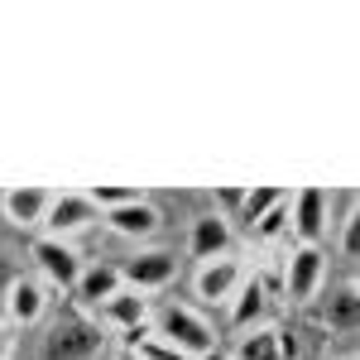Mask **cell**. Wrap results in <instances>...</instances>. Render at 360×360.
Wrapping results in <instances>:
<instances>
[{
    "label": "cell",
    "instance_id": "ba28073f",
    "mask_svg": "<svg viewBox=\"0 0 360 360\" xmlns=\"http://www.w3.org/2000/svg\"><path fill=\"white\" fill-rule=\"evenodd\" d=\"M34 264H39V278L44 283H53V288H72L77 274H82V255L72 250V240H53V236H39L34 245Z\"/></svg>",
    "mask_w": 360,
    "mask_h": 360
},
{
    "label": "cell",
    "instance_id": "e0dca14e",
    "mask_svg": "<svg viewBox=\"0 0 360 360\" xmlns=\"http://www.w3.org/2000/svg\"><path fill=\"white\" fill-rule=\"evenodd\" d=\"M231 360H288L283 356V336H278V327H255V332H245Z\"/></svg>",
    "mask_w": 360,
    "mask_h": 360
},
{
    "label": "cell",
    "instance_id": "d6986e66",
    "mask_svg": "<svg viewBox=\"0 0 360 360\" xmlns=\"http://www.w3.org/2000/svg\"><path fill=\"white\" fill-rule=\"evenodd\" d=\"M125 351H130L135 360H188L183 351H173L168 341H159L149 327H144V332H135V336H125Z\"/></svg>",
    "mask_w": 360,
    "mask_h": 360
},
{
    "label": "cell",
    "instance_id": "9a60e30c",
    "mask_svg": "<svg viewBox=\"0 0 360 360\" xmlns=\"http://www.w3.org/2000/svg\"><path fill=\"white\" fill-rule=\"evenodd\" d=\"M49 197L44 188H15V193L0 197V212H5V221L20 226V231H39V221H44V212H49Z\"/></svg>",
    "mask_w": 360,
    "mask_h": 360
},
{
    "label": "cell",
    "instance_id": "6da1fadb",
    "mask_svg": "<svg viewBox=\"0 0 360 360\" xmlns=\"http://www.w3.org/2000/svg\"><path fill=\"white\" fill-rule=\"evenodd\" d=\"M149 332L159 336V341H168L173 351H183L188 360H212L217 356V327L188 303H164L154 312Z\"/></svg>",
    "mask_w": 360,
    "mask_h": 360
},
{
    "label": "cell",
    "instance_id": "3957f363",
    "mask_svg": "<svg viewBox=\"0 0 360 360\" xmlns=\"http://www.w3.org/2000/svg\"><path fill=\"white\" fill-rule=\"evenodd\" d=\"M322 278H327V250L322 245H293L283 255V298L293 307L312 303L322 293Z\"/></svg>",
    "mask_w": 360,
    "mask_h": 360
},
{
    "label": "cell",
    "instance_id": "7a4b0ae2",
    "mask_svg": "<svg viewBox=\"0 0 360 360\" xmlns=\"http://www.w3.org/2000/svg\"><path fill=\"white\" fill-rule=\"evenodd\" d=\"M106 351V332L86 317V312H63L44 332V360H91Z\"/></svg>",
    "mask_w": 360,
    "mask_h": 360
},
{
    "label": "cell",
    "instance_id": "cb8c5ba5",
    "mask_svg": "<svg viewBox=\"0 0 360 360\" xmlns=\"http://www.w3.org/2000/svg\"><path fill=\"white\" fill-rule=\"evenodd\" d=\"M15 356V336H10V322H0V360Z\"/></svg>",
    "mask_w": 360,
    "mask_h": 360
},
{
    "label": "cell",
    "instance_id": "44dd1931",
    "mask_svg": "<svg viewBox=\"0 0 360 360\" xmlns=\"http://www.w3.org/2000/svg\"><path fill=\"white\" fill-rule=\"evenodd\" d=\"M341 255H346V259H356V255H360V221H356V217L341 221Z\"/></svg>",
    "mask_w": 360,
    "mask_h": 360
},
{
    "label": "cell",
    "instance_id": "7402d4cb",
    "mask_svg": "<svg viewBox=\"0 0 360 360\" xmlns=\"http://www.w3.org/2000/svg\"><path fill=\"white\" fill-rule=\"evenodd\" d=\"M240 197H245V188H226V193H217V202H221L226 212H231L226 221H236V212H240Z\"/></svg>",
    "mask_w": 360,
    "mask_h": 360
},
{
    "label": "cell",
    "instance_id": "ffe728a7",
    "mask_svg": "<svg viewBox=\"0 0 360 360\" xmlns=\"http://www.w3.org/2000/svg\"><path fill=\"white\" fill-rule=\"evenodd\" d=\"M278 236H288V197L278 202L269 217H259V221L250 226V240H259V245H269V240H278Z\"/></svg>",
    "mask_w": 360,
    "mask_h": 360
},
{
    "label": "cell",
    "instance_id": "603a6c76",
    "mask_svg": "<svg viewBox=\"0 0 360 360\" xmlns=\"http://www.w3.org/2000/svg\"><path fill=\"white\" fill-rule=\"evenodd\" d=\"M10 283H15V264L0 255V303H5V293H10Z\"/></svg>",
    "mask_w": 360,
    "mask_h": 360
},
{
    "label": "cell",
    "instance_id": "5b68a950",
    "mask_svg": "<svg viewBox=\"0 0 360 360\" xmlns=\"http://www.w3.org/2000/svg\"><path fill=\"white\" fill-rule=\"evenodd\" d=\"M120 269V283L125 288H135V293H164L168 283L178 278V255L173 250H139V255H130V259H120L115 264Z\"/></svg>",
    "mask_w": 360,
    "mask_h": 360
},
{
    "label": "cell",
    "instance_id": "8fae6325",
    "mask_svg": "<svg viewBox=\"0 0 360 360\" xmlns=\"http://www.w3.org/2000/svg\"><path fill=\"white\" fill-rule=\"evenodd\" d=\"M101 221L111 226L120 240H154V236H159V226H164V217H159V207H154L149 197H135V202H125V207L106 212Z\"/></svg>",
    "mask_w": 360,
    "mask_h": 360
},
{
    "label": "cell",
    "instance_id": "4fadbf2b",
    "mask_svg": "<svg viewBox=\"0 0 360 360\" xmlns=\"http://www.w3.org/2000/svg\"><path fill=\"white\" fill-rule=\"evenodd\" d=\"M188 250H193V259H221L231 255V221H226L221 212H207V217H197L193 221V236H188Z\"/></svg>",
    "mask_w": 360,
    "mask_h": 360
},
{
    "label": "cell",
    "instance_id": "ac0fdd59",
    "mask_svg": "<svg viewBox=\"0 0 360 360\" xmlns=\"http://www.w3.org/2000/svg\"><path fill=\"white\" fill-rule=\"evenodd\" d=\"M283 188H245V197H240V212H236V221H245V231L255 221H259V217H269V212H274L278 202H283Z\"/></svg>",
    "mask_w": 360,
    "mask_h": 360
},
{
    "label": "cell",
    "instance_id": "30bf717a",
    "mask_svg": "<svg viewBox=\"0 0 360 360\" xmlns=\"http://www.w3.org/2000/svg\"><path fill=\"white\" fill-rule=\"evenodd\" d=\"M44 312H49V283L15 274L10 293H5V322L10 327H34V322H44Z\"/></svg>",
    "mask_w": 360,
    "mask_h": 360
},
{
    "label": "cell",
    "instance_id": "484cf974",
    "mask_svg": "<svg viewBox=\"0 0 360 360\" xmlns=\"http://www.w3.org/2000/svg\"><path fill=\"white\" fill-rule=\"evenodd\" d=\"M212 360H231V356H212Z\"/></svg>",
    "mask_w": 360,
    "mask_h": 360
},
{
    "label": "cell",
    "instance_id": "9c48e42d",
    "mask_svg": "<svg viewBox=\"0 0 360 360\" xmlns=\"http://www.w3.org/2000/svg\"><path fill=\"white\" fill-rule=\"evenodd\" d=\"M240 278H245V264L240 259H231V255H221V259H207V264H197L193 274V293L202 298V303H231V293L240 288Z\"/></svg>",
    "mask_w": 360,
    "mask_h": 360
},
{
    "label": "cell",
    "instance_id": "5bb4252c",
    "mask_svg": "<svg viewBox=\"0 0 360 360\" xmlns=\"http://www.w3.org/2000/svg\"><path fill=\"white\" fill-rule=\"evenodd\" d=\"M231 327L236 332H255V327H264V312H269V298H264V288L255 283V274L245 269V278H240V288L231 293Z\"/></svg>",
    "mask_w": 360,
    "mask_h": 360
},
{
    "label": "cell",
    "instance_id": "2e32d148",
    "mask_svg": "<svg viewBox=\"0 0 360 360\" xmlns=\"http://www.w3.org/2000/svg\"><path fill=\"white\" fill-rule=\"evenodd\" d=\"M322 317H327V327H332L336 336H351L360 322V293L356 283H346V288H336L332 298H327V307H322Z\"/></svg>",
    "mask_w": 360,
    "mask_h": 360
},
{
    "label": "cell",
    "instance_id": "d4e9b609",
    "mask_svg": "<svg viewBox=\"0 0 360 360\" xmlns=\"http://www.w3.org/2000/svg\"><path fill=\"white\" fill-rule=\"evenodd\" d=\"M115 360H135V356H130V351H120V356H115Z\"/></svg>",
    "mask_w": 360,
    "mask_h": 360
},
{
    "label": "cell",
    "instance_id": "277c9868",
    "mask_svg": "<svg viewBox=\"0 0 360 360\" xmlns=\"http://www.w3.org/2000/svg\"><path fill=\"white\" fill-rule=\"evenodd\" d=\"M327 226H332V197L322 188L288 193V236H293V245H322Z\"/></svg>",
    "mask_w": 360,
    "mask_h": 360
},
{
    "label": "cell",
    "instance_id": "8992f818",
    "mask_svg": "<svg viewBox=\"0 0 360 360\" xmlns=\"http://www.w3.org/2000/svg\"><path fill=\"white\" fill-rule=\"evenodd\" d=\"M96 221H101V212L91 207L86 193H53L49 197L44 221H39V231L53 236V240H72V236H82L86 226H96Z\"/></svg>",
    "mask_w": 360,
    "mask_h": 360
},
{
    "label": "cell",
    "instance_id": "52a82bcc",
    "mask_svg": "<svg viewBox=\"0 0 360 360\" xmlns=\"http://www.w3.org/2000/svg\"><path fill=\"white\" fill-rule=\"evenodd\" d=\"M149 322H154V303H149L144 293H135V288H115L111 298L96 307V327L120 332V341L135 336V332H144Z\"/></svg>",
    "mask_w": 360,
    "mask_h": 360
},
{
    "label": "cell",
    "instance_id": "7c38bea8",
    "mask_svg": "<svg viewBox=\"0 0 360 360\" xmlns=\"http://www.w3.org/2000/svg\"><path fill=\"white\" fill-rule=\"evenodd\" d=\"M115 288H125L120 283V269L115 264H82V274H77V283H72V298H77V312H96V307L111 298Z\"/></svg>",
    "mask_w": 360,
    "mask_h": 360
}]
</instances>
